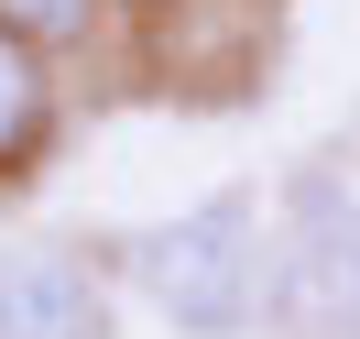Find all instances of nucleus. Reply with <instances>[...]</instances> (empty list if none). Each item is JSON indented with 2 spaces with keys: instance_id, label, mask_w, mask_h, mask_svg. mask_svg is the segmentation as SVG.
<instances>
[{
  "instance_id": "nucleus-4",
  "label": "nucleus",
  "mask_w": 360,
  "mask_h": 339,
  "mask_svg": "<svg viewBox=\"0 0 360 339\" xmlns=\"http://www.w3.org/2000/svg\"><path fill=\"white\" fill-rule=\"evenodd\" d=\"M44 110H55V88H44V55H33V33L0 11V164H22L33 142H44Z\"/></svg>"
},
{
  "instance_id": "nucleus-5",
  "label": "nucleus",
  "mask_w": 360,
  "mask_h": 339,
  "mask_svg": "<svg viewBox=\"0 0 360 339\" xmlns=\"http://www.w3.org/2000/svg\"><path fill=\"white\" fill-rule=\"evenodd\" d=\"M338 339H360V263H349V317H338Z\"/></svg>"
},
{
  "instance_id": "nucleus-2",
  "label": "nucleus",
  "mask_w": 360,
  "mask_h": 339,
  "mask_svg": "<svg viewBox=\"0 0 360 339\" xmlns=\"http://www.w3.org/2000/svg\"><path fill=\"white\" fill-rule=\"evenodd\" d=\"M349 263H360V208L338 197V186H306L284 252H273V285H262L273 328L284 339H338V317H349Z\"/></svg>"
},
{
  "instance_id": "nucleus-1",
  "label": "nucleus",
  "mask_w": 360,
  "mask_h": 339,
  "mask_svg": "<svg viewBox=\"0 0 360 339\" xmlns=\"http://www.w3.org/2000/svg\"><path fill=\"white\" fill-rule=\"evenodd\" d=\"M131 273L186 339H240L251 307H262V219H251V197L229 186V197H197L186 219L142 230Z\"/></svg>"
},
{
  "instance_id": "nucleus-3",
  "label": "nucleus",
  "mask_w": 360,
  "mask_h": 339,
  "mask_svg": "<svg viewBox=\"0 0 360 339\" xmlns=\"http://www.w3.org/2000/svg\"><path fill=\"white\" fill-rule=\"evenodd\" d=\"M0 339H98V285L77 252H0Z\"/></svg>"
}]
</instances>
